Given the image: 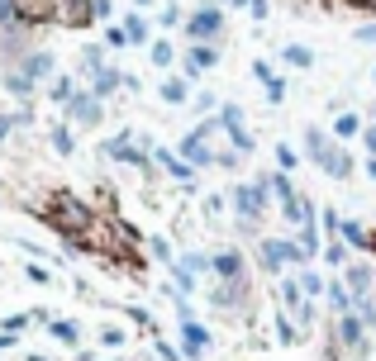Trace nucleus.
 <instances>
[{
  "label": "nucleus",
  "instance_id": "nucleus-45",
  "mask_svg": "<svg viewBox=\"0 0 376 361\" xmlns=\"http://www.w3.org/2000/svg\"><path fill=\"white\" fill-rule=\"evenodd\" d=\"M124 338H129V333H124V328H114V323H110V328H100V347H124Z\"/></svg>",
  "mask_w": 376,
  "mask_h": 361
},
{
  "label": "nucleus",
  "instance_id": "nucleus-21",
  "mask_svg": "<svg viewBox=\"0 0 376 361\" xmlns=\"http://www.w3.org/2000/svg\"><path fill=\"white\" fill-rule=\"evenodd\" d=\"M362 129H367V124H362V114H358V109H343V114L334 119V138H338V143L362 138Z\"/></svg>",
  "mask_w": 376,
  "mask_h": 361
},
{
  "label": "nucleus",
  "instance_id": "nucleus-22",
  "mask_svg": "<svg viewBox=\"0 0 376 361\" xmlns=\"http://www.w3.org/2000/svg\"><path fill=\"white\" fill-rule=\"evenodd\" d=\"M338 238L353 248V252H367V243H372V228L362 224V219H343V228H338Z\"/></svg>",
  "mask_w": 376,
  "mask_h": 361
},
{
  "label": "nucleus",
  "instance_id": "nucleus-20",
  "mask_svg": "<svg viewBox=\"0 0 376 361\" xmlns=\"http://www.w3.org/2000/svg\"><path fill=\"white\" fill-rule=\"evenodd\" d=\"M353 172H358V162H353V152L338 143V148H334V157L324 162V176H334V180H353Z\"/></svg>",
  "mask_w": 376,
  "mask_h": 361
},
{
  "label": "nucleus",
  "instance_id": "nucleus-46",
  "mask_svg": "<svg viewBox=\"0 0 376 361\" xmlns=\"http://www.w3.org/2000/svg\"><path fill=\"white\" fill-rule=\"evenodd\" d=\"M253 77H258L262 86H272V81H277V67H272V62H253Z\"/></svg>",
  "mask_w": 376,
  "mask_h": 361
},
{
  "label": "nucleus",
  "instance_id": "nucleus-51",
  "mask_svg": "<svg viewBox=\"0 0 376 361\" xmlns=\"http://www.w3.org/2000/svg\"><path fill=\"white\" fill-rule=\"evenodd\" d=\"M214 105H219V100H214V95H210V90H200V95H195V114H210V109H214Z\"/></svg>",
  "mask_w": 376,
  "mask_h": 361
},
{
  "label": "nucleus",
  "instance_id": "nucleus-58",
  "mask_svg": "<svg viewBox=\"0 0 376 361\" xmlns=\"http://www.w3.org/2000/svg\"><path fill=\"white\" fill-rule=\"evenodd\" d=\"M362 172H367V180H376V157H367V167H362Z\"/></svg>",
  "mask_w": 376,
  "mask_h": 361
},
{
  "label": "nucleus",
  "instance_id": "nucleus-44",
  "mask_svg": "<svg viewBox=\"0 0 376 361\" xmlns=\"http://www.w3.org/2000/svg\"><path fill=\"white\" fill-rule=\"evenodd\" d=\"M29 323H34V314H10V319L0 323V333H10V338H14V333H24Z\"/></svg>",
  "mask_w": 376,
  "mask_h": 361
},
{
  "label": "nucleus",
  "instance_id": "nucleus-7",
  "mask_svg": "<svg viewBox=\"0 0 376 361\" xmlns=\"http://www.w3.org/2000/svg\"><path fill=\"white\" fill-rule=\"evenodd\" d=\"M214 119H219V129H224V138L234 143V152H238V157H253V152H258V138L248 133V124H243V109H238V105H219V114H214Z\"/></svg>",
  "mask_w": 376,
  "mask_h": 361
},
{
  "label": "nucleus",
  "instance_id": "nucleus-48",
  "mask_svg": "<svg viewBox=\"0 0 376 361\" xmlns=\"http://www.w3.org/2000/svg\"><path fill=\"white\" fill-rule=\"evenodd\" d=\"M105 48H129V38H124V29L114 24V29H105Z\"/></svg>",
  "mask_w": 376,
  "mask_h": 361
},
{
  "label": "nucleus",
  "instance_id": "nucleus-11",
  "mask_svg": "<svg viewBox=\"0 0 376 361\" xmlns=\"http://www.w3.org/2000/svg\"><path fill=\"white\" fill-rule=\"evenodd\" d=\"M153 167H162L172 180H181L186 190H195V167H190L181 152H172V148H153Z\"/></svg>",
  "mask_w": 376,
  "mask_h": 361
},
{
  "label": "nucleus",
  "instance_id": "nucleus-28",
  "mask_svg": "<svg viewBox=\"0 0 376 361\" xmlns=\"http://www.w3.org/2000/svg\"><path fill=\"white\" fill-rule=\"evenodd\" d=\"M281 62L286 67H295V72H310V67H314V48H305V43H286Z\"/></svg>",
  "mask_w": 376,
  "mask_h": 361
},
{
  "label": "nucleus",
  "instance_id": "nucleus-26",
  "mask_svg": "<svg viewBox=\"0 0 376 361\" xmlns=\"http://www.w3.org/2000/svg\"><path fill=\"white\" fill-rule=\"evenodd\" d=\"M48 143H53L58 157H72V152H77V133H72V124H53V129H48Z\"/></svg>",
  "mask_w": 376,
  "mask_h": 361
},
{
  "label": "nucleus",
  "instance_id": "nucleus-9",
  "mask_svg": "<svg viewBox=\"0 0 376 361\" xmlns=\"http://www.w3.org/2000/svg\"><path fill=\"white\" fill-rule=\"evenodd\" d=\"M62 109H67V124H72V129H95V124L105 119V100L91 95V90H77Z\"/></svg>",
  "mask_w": 376,
  "mask_h": 361
},
{
  "label": "nucleus",
  "instance_id": "nucleus-63",
  "mask_svg": "<svg viewBox=\"0 0 376 361\" xmlns=\"http://www.w3.org/2000/svg\"><path fill=\"white\" fill-rule=\"evenodd\" d=\"M372 81H376V72H372Z\"/></svg>",
  "mask_w": 376,
  "mask_h": 361
},
{
  "label": "nucleus",
  "instance_id": "nucleus-33",
  "mask_svg": "<svg viewBox=\"0 0 376 361\" xmlns=\"http://www.w3.org/2000/svg\"><path fill=\"white\" fill-rule=\"evenodd\" d=\"M48 333H53L58 343H67V347H77V343H82V328H77L72 319H48Z\"/></svg>",
  "mask_w": 376,
  "mask_h": 361
},
{
  "label": "nucleus",
  "instance_id": "nucleus-37",
  "mask_svg": "<svg viewBox=\"0 0 376 361\" xmlns=\"http://www.w3.org/2000/svg\"><path fill=\"white\" fill-rule=\"evenodd\" d=\"M277 343H286V347H290V343H300V328H295V319H290V314H277Z\"/></svg>",
  "mask_w": 376,
  "mask_h": 361
},
{
  "label": "nucleus",
  "instance_id": "nucleus-39",
  "mask_svg": "<svg viewBox=\"0 0 376 361\" xmlns=\"http://www.w3.org/2000/svg\"><path fill=\"white\" fill-rule=\"evenodd\" d=\"M353 314H358L367 328H376V299L372 295H358V299H353Z\"/></svg>",
  "mask_w": 376,
  "mask_h": 361
},
{
  "label": "nucleus",
  "instance_id": "nucleus-17",
  "mask_svg": "<svg viewBox=\"0 0 376 361\" xmlns=\"http://www.w3.org/2000/svg\"><path fill=\"white\" fill-rule=\"evenodd\" d=\"M281 214H286V224H295V228H310V224H319V209H314V200H310V195H295V200H286Z\"/></svg>",
  "mask_w": 376,
  "mask_h": 361
},
{
  "label": "nucleus",
  "instance_id": "nucleus-12",
  "mask_svg": "<svg viewBox=\"0 0 376 361\" xmlns=\"http://www.w3.org/2000/svg\"><path fill=\"white\" fill-rule=\"evenodd\" d=\"M334 148H338V138H334L329 129H319V124H310V129H305V157H310L319 172H324V162L334 157Z\"/></svg>",
  "mask_w": 376,
  "mask_h": 361
},
{
  "label": "nucleus",
  "instance_id": "nucleus-43",
  "mask_svg": "<svg viewBox=\"0 0 376 361\" xmlns=\"http://www.w3.org/2000/svg\"><path fill=\"white\" fill-rule=\"evenodd\" d=\"M295 167H300V152H295L290 143H281V148H277V172H295Z\"/></svg>",
  "mask_w": 376,
  "mask_h": 361
},
{
  "label": "nucleus",
  "instance_id": "nucleus-27",
  "mask_svg": "<svg viewBox=\"0 0 376 361\" xmlns=\"http://www.w3.org/2000/svg\"><path fill=\"white\" fill-rule=\"evenodd\" d=\"M295 248H300V257H305V262H314V257H319V248H324V238H319V224H310V228H295Z\"/></svg>",
  "mask_w": 376,
  "mask_h": 361
},
{
  "label": "nucleus",
  "instance_id": "nucleus-47",
  "mask_svg": "<svg viewBox=\"0 0 376 361\" xmlns=\"http://www.w3.org/2000/svg\"><path fill=\"white\" fill-rule=\"evenodd\" d=\"M158 19H162V29H177V24H181V10H177V5H162Z\"/></svg>",
  "mask_w": 376,
  "mask_h": 361
},
{
  "label": "nucleus",
  "instance_id": "nucleus-23",
  "mask_svg": "<svg viewBox=\"0 0 376 361\" xmlns=\"http://www.w3.org/2000/svg\"><path fill=\"white\" fill-rule=\"evenodd\" d=\"M348 257H353V248H348L343 238H324V248H319V262H324L329 271L348 267Z\"/></svg>",
  "mask_w": 376,
  "mask_h": 361
},
{
  "label": "nucleus",
  "instance_id": "nucleus-14",
  "mask_svg": "<svg viewBox=\"0 0 376 361\" xmlns=\"http://www.w3.org/2000/svg\"><path fill=\"white\" fill-rule=\"evenodd\" d=\"M210 67H219V48L214 43H190L186 53H181V77H200Z\"/></svg>",
  "mask_w": 376,
  "mask_h": 361
},
{
  "label": "nucleus",
  "instance_id": "nucleus-1",
  "mask_svg": "<svg viewBox=\"0 0 376 361\" xmlns=\"http://www.w3.org/2000/svg\"><path fill=\"white\" fill-rule=\"evenodd\" d=\"M10 10H14V19L24 29H43V24H53V29H91L95 24L91 0H10Z\"/></svg>",
  "mask_w": 376,
  "mask_h": 361
},
{
  "label": "nucleus",
  "instance_id": "nucleus-42",
  "mask_svg": "<svg viewBox=\"0 0 376 361\" xmlns=\"http://www.w3.org/2000/svg\"><path fill=\"white\" fill-rule=\"evenodd\" d=\"M177 262H181L190 276H205V271H210V257H205V252H181Z\"/></svg>",
  "mask_w": 376,
  "mask_h": 361
},
{
  "label": "nucleus",
  "instance_id": "nucleus-50",
  "mask_svg": "<svg viewBox=\"0 0 376 361\" xmlns=\"http://www.w3.org/2000/svg\"><path fill=\"white\" fill-rule=\"evenodd\" d=\"M29 280H34V285H48V280H53V276H48V267H38V262H29Z\"/></svg>",
  "mask_w": 376,
  "mask_h": 361
},
{
  "label": "nucleus",
  "instance_id": "nucleus-57",
  "mask_svg": "<svg viewBox=\"0 0 376 361\" xmlns=\"http://www.w3.org/2000/svg\"><path fill=\"white\" fill-rule=\"evenodd\" d=\"M10 129H14V119H10V109H5V114H0V143L10 138Z\"/></svg>",
  "mask_w": 376,
  "mask_h": 361
},
{
  "label": "nucleus",
  "instance_id": "nucleus-6",
  "mask_svg": "<svg viewBox=\"0 0 376 361\" xmlns=\"http://www.w3.org/2000/svg\"><path fill=\"white\" fill-rule=\"evenodd\" d=\"M186 43H214L219 34H224V10L210 0V5H200L195 14H186Z\"/></svg>",
  "mask_w": 376,
  "mask_h": 361
},
{
  "label": "nucleus",
  "instance_id": "nucleus-52",
  "mask_svg": "<svg viewBox=\"0 0 376 361\" xmlns=\"http://www.w3.org/2000/svg\"><path fill=\"white\" fill-rule=\"evenodd\" d=\"M158 357H162V361H186L177 347H172V343H162V338H158Z\"/></svg>",
  "mask_w": 376,
  "mask_h": 361
},
{
  "label": "nucleus",
  "instance_id": "nucleus-36",
  "mask_svg": "<svg viewBox=\"0 0 376 361\" xmlns=\"http://www.w3.org/2000/svg\"><path fill=\"white\" fill-rule=\"evenodd\" d=\"M82 67H86V77H95V72L105 67V48H100V43H86V48H82Z\"/></svg>",
  "mask_w": 376,
  "mask_h": 361
},
{
  "label": "nucleus",
  "instance_id": "nucleus-59",
  "mask_svg": "<svg viewBox=\"0 0 376 361\" xmlns=\"http://www.w3.org/2000/svg\"><path fill=\"white\" fill-rule=\"evenodd\" d=\"M10 343H14V338H10V333H0V352H5V347H10Z\"/></svg>",
  "mask_w": 376,
  "mask_h": 361
},
{
  "label": "nucleus",
  "instance_id": "nucleus-29",
  "mask_svg": "<svg viewBox=\"0 0 376 361\" xmlns=\"http://www.w3.org/2000/svg\"><path fill=\"white\" fill-rule=\"evenodd\" d=\"M158 95H162L167 105H186V100H190L186 77H162V86H158Z\"/></svg>",
  "mask_w": 376,
  "mask_h": 361
},
{
  "label": "nucleus",
  "instance_id": "nucleus-8",
  "mask_svg": "<svg viewBox=\"0 0 376 361\" xmlns=\"http://www.w3.org/2000/svg\"><path fill=\"white\" fill-rule=\"evenodd\" d=\"M210 304H214L219 314H248V304H253L248 276H243V280H214V290H210Z\"/></svg>",
  "mask_w": 376,
  "mask_h": 361
},
{
  "label": "nucleus",
  "instance_id": "nucleus-53",
  "mask_svg": "<svg viewBox=\"0 0 376 361\" xmlns=\"http://www.w3.org/2000/svg\"><path fill=\"white\" fill-rule=\"evenodd\" d=\"M267 100H272V105H281V100H286V81H281V77L267 86Z\"/></svg>",
  "mask_w": 376,
  "mask_h": 361
},
{
  "label": "nucleus",
  "instance_id": "nucleus-56",
  "mask_svg": "<svg viewBox=\"0 0 376 361\" xmlns=\"http://www.w3.org/2000/svg\"><path fill=\"white\" fill-rule=\"evenodd\" d=\"M248 10H253V19H267V10H272V5H267V0H248Z\"/></svg>",
  "mask_w": 376,
  "mask_h": 361
},
{
  "label": "nucleus",
  "instance_id": "nucleus-2",
  "mask_svg": "<svg viewBox=\"0 0 376 361\" xmlns=\"http://www.w3.org/2000/svg\"><path fill=\"white\" fill-rule=\"evenodd\" d=\"M229 200H234V214H238V228L243 233H258V224L267 219V204H272V190L258 180H238L234 190H229Z\"/></svg>",
  "mask_w": 376,
  "mask_h": 361
},
{
  "label": "nucleus",
  "instance_id": "nucleus-16",
  "mask_svg": "<svg viewBox=\"0 0 376 361\" xmlns=\"http://www.w3.org/2000/svg\"><path fill=\"white\" fill-rule=\"evenodd\" d=\"M14 67H19V72H24V77H29V81L38 86V81H48V77H53V53L34 48V53H24V57H19Z\"/></svg>",
  "mask_w": 376,
  "mask_h": 361
},
{
  "label": "nucleus",
  "instance_id": "nucleus-10",
  "mask_svg": "<svg viewBox=\"0 0 376 361\" xmlns=\"http://www.w3.org/2000/svg\"><path fill=\"white\" fill-rule=\"evenodd\" d=\"M110 162H124V167H138V172H153V152L148 148H134V138L129 133H114L105 148H100Z\"/></svg>",
  "mask_w": 376,
  "mask_h": 361
},
{
  "label": "nucleus",
  "instance_id": "nucleus-19",
  "mask_svg": "<svg viewBox=\"0 0 376 361\" xmlns=\"http://www.w3.org/2000/svg\"><path fill=\"white\" fill-rule=\"evenodd\" d=\"M324 304H329V309H334V319H338V314H348V309H353V290H348V285H343V276H338V271H334V280H329V285H324Z\"/></svg>",
  "mask_w": 376,
  "mask_h": 361
},
{
  "label": "nucleus",
  "instance_id": "nucleus-4",
  "mask_svg": "<svg viewBox=\"0 0 376 361\" xmlns=\"http://www.w3.org/2000/svg\"><path fill=\"white\" fill-rule=\"evenodd\" d=\"M290 262H295V267L305 262V257H300V248H295V238H262V243H258V271L281 276Z\"/></svg>",
  "mask_w": 376,
  "mask_h": 361
},
{
  "label": "nucleus",
  "instance_id": "nucleus-62",
  "mask_svg": "<svg viewBox=\"0 0 376 361\" xmlns=\"http://www.w3.org/2000/svg\"><path fill=\"white\" fill-rule=\"evenodd\" d=\"M367 124H376V100H372V119H367Z\"/></svg>",
  "mask_w": 376,
  "mask_h": 361
},
{
  "label": "nucleus",
  "instance_id": "nucleus-38",
  "mask_svg": "<svg viewBox=\"0 0 376 361\" xmlns=\"http://www.w3.org/2000/svg\"><path fill=\"white\" fill-rule=\"evenodd\" d=\"M172 285H177V295H195V276H190L186 267H181V262H172Z\"/></svg>",
  "mask_w": 376,
  "mask_h": 361
},
{
  "label": "nucleus",
  "instance_id": "nucleus-41",
  "mask_svg": "<svg viewBox=\"0 0 376 361\" xmlns=\"http://www.w3.org/2000/svg\"><path fill=\"white\" fill-rule=\"evenodd\" d=\"M143 248H148L158 262H167V267L177 262V252H172V243H167V238H143Z\"/></svg>",
  "mask_w": 376,
  "mask_h": 361
},
{
  "label": "nucleus",
  "instance_id": "nucleus-3",
  "mask_svg": "<svg viewBox=\"0 0 376 361\" xmlns=\"http://www.w3.org/2000/svg\"><path fill=\"white\" fill-rule=\"evenodd\" d=\"M219 119H205V124H195L186 138H181V157H186L195 172H205V167H219V152H214V143H219Z\"/></svg>",
  "mask_w": 376,
  "mask_h": 361
},
{
  "label": "nucleus",
  "instance_id": "nucleus-34",
  "mask_svg": "<svg viewBox=\"0 0 376 361\" xmlns=\"http://www.w3.org/2000/svg\"><path fill=\"white\" fill-rule=\"evenodd\" d=\"M295 280H300V290H305V295H310V299H324V285H329V280H324V276H319V271H295Z\"/></svg>",
  "mask_w": 376,
  "mask_h": 361
},
{
  "label": "nucleus",
  "instance_id": "nucleus-18",
  "mask_svg": "<svg viewBox=\"0 0 376 361\" xmlns=\"http://www.w3.org/2000/svg\"><path fill=\"white\" fill-rule=\"evenodd\" d=\"M343 285L353 290V299H358V295H372L376 271L367 267V262H348V267H343Z\"/></svg>",
  "mask_w": 376,
  "mask_h": 361
},
{
  "label": "nucleus",
  "instance_id": "nucleus-49",
  "mask_svg": "<svg viewBox=\"0 0 376 361\" xmlns=\"http://www.w3.org/2000/svg\"><path fill=\"white\" fill-rule=\"evenodd\" d=\"M358 143H362V152H367V157H376V124L362 129V138H358Z\"/></svg>",
  "mask_w": 376,
  "mask_h": 361
},
{
  "label": "nucleus",
  "instance_id": "nucleus-32",
  "mask_svg": "<svg viewBox=\"0 0 376 361\" xmlns=\"http://www.w3.org/2000/svg\"><path fill=\"white\" fill-rule=\"evenodd\" d=\"M262 185L272 190V200H295V185H290V172H272V176H262Z\"/></svg>",
  "mask_w": 376,
  "mask_h": 361
},
{
  "label": "nucleus",
  "instance_id": "nucleus-55",
  "mask_svg": "<svg viewBox=\"0 0 376 361\" xmlns=\"http://www.w3.org/2000/svg\"><path fill=\"white\" fill-rule=\"evenodd\" d=\"M353 38H358V43H376V24H362V29H358Z\"/></svg>",
  "mask_w": 376,
  "mask_h": 361
},
{
  "label": "nucleus",
  "instance_id": "nucleus-54",
  "mask_svg": "<svg viewBox=\"0 0 376 361\" xmlns=\"http://www.w3.org/2000/svg\"><path fill=\"white\" fill-rule=\"evenodd\" d=\"M91 10H95V19H110V14H114V5H110V0H91Z\"/></svg>",
  "mask_w": 376,
  "mask_h": 361
},
{
  "label": "nucleus",
  "instance_id": "nucleus-5",
  "mask_svg": "<svg viewBox=\"0 0 376 361\" xmlns=\"http://www.w3.org/2000/svg\"><path fill=\"white\" fill-rule=\"evenodd\" d=\"M367 333H372V328H367L353 309L334 319V347H348L353 357H367V352H372V338H367Z\"/></svg>",
  "mask_w": 376,
  "mask_h": 361
},
{
  "label": "nucleus",
  "instance_id": "nucleus-30",
  "mask_svg": "<svg viewBox=\"0 0 376 361\" xmlns=\"http://www.w3.org/2000/svg\"><path fill=\"white\" fill-rule=\"evenodd\" d=\"M0 86L10 90V95H14V100H29V95H34V81H29V77H24V72H19V67H10V72H5V77H0Z\"/></svg>",
  "mask_w": 376,
  "mask_h": 361
},
{
  "label": "nucleus",
  "instance_id": "nucleus-13",
  "mask_svg": "<svg viewBox=\"0 0 376 361\" xmlns=\"http://www.w3.org/2000/svg\"><path fill=\"white\" fill-rule=\"evenodd\" d=\"M210 276H214V280H243V276H248V257H243L238 248H224V252L210 257Z\"/></svg>",
  "mask_w": 376,
  "mask_h": 361
},
{
  "label": "nucleus",
  "instance_id": "nucleus-31",
  "mask_svg": "<svg viewBox=\"0 0 376 361\" xmlns=\"http://www.w3.org/2000/svg\"><path fill=\"white\" fill-rule=\"evenodd\" d=\"M148 62H153L158 72H167V67L177 62V48H172L167 38H153V43H148Z\"/></svg>",
  "mask_w": 376,
  "mask_h": 361
},
{
  "label": "nucleus",
  "instance_id": "nucleus-61",
  "mask_svg": "<svg viewBox=\"0 0 376 361\" xmlns=\"http://www.w3.org/2000/svg\"><path fill=\"white\" fill-rule=\"evenodd\" d=\"M219 5H248V0H219Z\"/></svg>",
  "mask_w": 376,
  "mask_h": 361
},
{
  "label": "nucleus",
  "instance_id": "nucleus-40",
  "mask_svg": "<svg viewBox=\"0 0 376 361\" xmlns=\"http://www.w3.org/2000/svg\"><path fill=\"white\" fill-rule=\"evenodd\" d=\"M338 228H343V214L338 209H319V233L324 238H338Z\"/></svg>",
  "mask_w": 376,
  "mask_h": 361
},
{
  "label": "nucleus",
  "instance_id": "nucleus-60",
  "mask_svg": "<svg viewBox=\"0 0 376 361\" xmlns=\"http://www.w3.org/2000/svg\"><path fill=\"white\" fill-rule=\"evenodd\" d=\"M134 5H138V10H148V5H153V0H134Z\"/></svg>",
  "mask_w": 376,
  "mask_h": 361
},
{
  "label": "nucleus",
  "instance_id": "nucleus-15",
  "mask_svg": "<svg viewBox=\"0 0 376 361\" xmlns=\"http://www.w3.org/2000/svg\"><path fill=\"white\" fill-rule=\"evenodd\" d=\"M205 352H210V328H205V323H195V319H186V323H181V357L200 361Z\"/></svg>",
  "mask_w": 376,
  "mask_h": 361
},
{
  "label": "nucleus",
  "instance_id": "nucleus-24",
  "mask_svg": "<svg viewBox=\"0 0 376 361\" xmlns=\"http://www.w3.org/2000/svg\"><path fill=\"white\" fill-rule=\"evenodd\" d=\"M119 86H124V72H119V67H100L91 77V95H100V100H110Z\"/></svg>",
  "mask_w": 376,
  "mask_h": 361
},
{
  "label": "nucleus",
  "instance_id": "nucleus-25",
  "mask_svg": "<svg viewBox=\"0 0 376 361\" xmlns=\"http://www.w3.org/2000/svg\"><path fill=\"white\" fill-rule=\"evenodd\" d=\"M124 38H129V48H143V43H153V29H148V19L143 14H124Z\"/></svg>",
  "mask_w": 376,
  "mask_h": 361
},
{
  "label": "nucleus",
  "instance_id": "nucleus-35",
  "mask_svg": "<svg viewBox=\"0 0 376 361\" xmlns=\"http://www.w3.org/2000/svg\"><path fill=\"white\" fill-rule=\"evenodd\" d=\"M72 95H77V81H72V77H53V81H48V100H53V105H67Z\"/></svg>",
  "mask_w": 376,
  "mask_h": 361
}]
</instances>
